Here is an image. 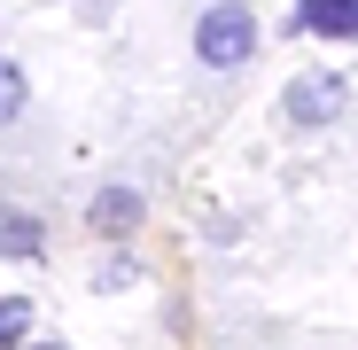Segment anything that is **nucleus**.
Instances as JSON below:
<instances>
[{
  "mask_svg": "<svg viewBox=\"0 0 358 350\" xmlns=\"http://www.w3.org/2000/svg\"><path fill=\"white\" fill-rule=\"evenodd\" d=\"M195 54H203L210 71H242L250 54H257V16L242 8V0L203 8V24H195Z\"/></svg>",
  "mask_w": 358,
  "mask_h": 350,
  "instance_id": "1",
  "label": "nucleus"
},
{
  "mask_svg": "<svg viewBox=\"0 0 358 350\" xmlns=\"http://www.w3.org/2000/svg\"><path fill=\"white\" fill-rule=\"evenodd\" d=\"M288 125H335V117H343V101H350V86L335 78V71H304V78H288Z\"/></svg>",
  "mask_w": 358,
  "mask_h": 350,
  "instance_id": "2",
  "label": "nucleus"
},
{
  "mask_svg": "<svg viewBox=\"0 0 358 350\" xmlns=\"http://www.w3.org/2000/svg\"><path fill=\"white\" fill-rule=\"evenodd\" d=\"M86 226L109 233V242H125V233L141 226V195H133V187H101V195L86 203Z\"/></svg>",
  "mask_w": 358,
  "mask_h": 350,
  "instance_id": "3",
  "label": "nucleus"
},
{
  "mask_svg": "<svg viewBox=\"0 0 358 350\" xmlns=\"http://www.w3.org/2000/svg\"><path fill=\"white\" fill-rule=\"evenodd\" d=\"M296 24L320 39H358V0H296Z\"/></svg>",
  "mask_w": 358,
  "mask_h": 350,
  "instance_id": "4",
  "label": "nucleus"
},
{
  "mask_svg": "<svg viewBox=\"0 0 358 350\" xmlns=\"http://www.w3.org/2000/svg\"><path fill=\"white\" fill-rule=\"evenodd\" d=\"M47 249V226L31 210H0V257H39Z\"/></svg>",
  "mask_w": 358,
  "mask_h": 350,
  "instance_id": "5",
  "label": "nucleus"
},
{
  "mask_svg": "<svg viewBox=\"0 0 358 350\" xmlns=\"http://www.w3.org/2000/svg\"><path fill=\"white\" fill-rule=\"evenodd\" d=\"M24 101H31V86H24V71L8 63V54H0V125H16V117H24Z\"/></svg>",
  "mask_w": 358,
  "mask_h": 350,
  "instance_id": "6",
  "label": "nucleus"
},
{
  "mask_svg": "<svg viewBox=\"0 0 358 350\" xmlns=\"http://www.w3.org/2000/svg\"><path fill=\"white\" fill-rule=\"evenodd\" d=\"M24 335H31V304H24V296H0V350L24 342Z\"/></svg>",
  "mask_w": 358,
  "mask_h": 350,
  "instance_id": "7",
  "label": "nucleus"
}]
</instances>
